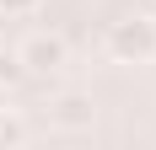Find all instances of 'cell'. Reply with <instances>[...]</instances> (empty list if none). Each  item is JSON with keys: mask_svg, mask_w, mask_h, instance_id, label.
Instances as JSON below:
<instances>
[{"mask_svg": "<svg viewBox=\"0 0 156 150\" xmlns=\"http://www.w3.org/2000/svg\"><path fill=\"white\" fill-rule=\"evenodd\" d=\"M113 64H156V22L151 16H119L102 38Z\"/></svg>", "mask_w": 156, "mask_h": 150, "instance_id": "obj_1", "label": "cell"}, {"mask_svg": "<svg viewBox=\"0 0 156 150\" xmlns=\"http://www.w3.org/2000/svg\"><path fill=\"white\" fill-rule=\"evenodd\" d=\"M16 59H22L27 75H54V70L70 64V43H65L59 32H27L22 48H16Z\"/></svg>", "mask_w": 156, "mask_h": 150, "instance_id": "obj_2", "label": "cell"}, {"mask_svg": "<svg viewBox=\"0 0 156 150\" xmlns=\"http://www.w3.org/2000/svg\"><path fill=\"white\" fill-rule=\"evenodd\" d=\"M48 123L81 134V129H92V123H97V102L86 97V91H59V97H48Z\"/></svg>", "mask_w": 156, "mask_h": 150, "instance_id": "obj_3", "label": "cell"}, {"mask_svg": "<svg viewBox=\"0 0 156 150\" xmlns=\"http://www.w3.org/2000/svg\"><path fill=\"white\" fill-rule=\"evenodd\" d=\"M27 139V123L11 118V113H0V145H22Z\"/></svg>", "mask_w": 156, "mask_h": 150, "instance_id": "obj_4", "label": "cell"}, {"mask_svg": "<svg viewBox=\"0 0 156 150\" xmlns=\"http://www.w3.org/2000/svg\"><path fill=\"white\" fill-rule=\"evenodd\" d=\"M22 59H16V54H5V48H0V86H16V80H22Z\"/></svg>", "mask_w": 156, "mask_h": 150, "instance_id": "obj_5", "label": "cell"}, {"mask_svg": "<svg viewBox=\"0 0 156 150\" xmlns=\"http://www.w3.org/2000/svg\"><path fill=\"white\" fill-rule=\"evenodd\" d=\"M38 0H0V16H32Z\"/></svg>", "mask_w": 156, "mask_h": 150, "instance_id": "obj_6", "label": "cell"}, {"mask_svg": "<svg viewBox=\"0 0 156 150\" xmlns=\"http://www.w3.org/2000/svg\"><path fill=\"white\" fill-rule=\"evenodd\" d=\"M0 113H5V86H0Z\"/></svg>", "mask_w": 156, "mask_h": 150, "instance_id": "obj_7", "label": "cell"}]
</instances>
